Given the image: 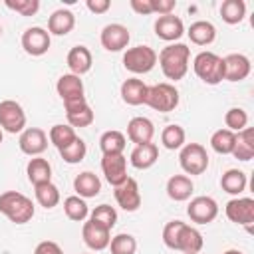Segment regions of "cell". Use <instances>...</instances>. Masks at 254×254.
<instances>
[{
    "mask_svg": "<svg viewBox=\"0 0 254 254\" xmlns=\"http://www.w3.org/2000/svg\"><path fill=\"white\" fill-rule=\"evenodd\" d=\"M73 190L77 192V196L81 198H93L99 194L101 190V181L95 173L91 171H83L73 179Z\"/></svg>",
    "mask_w": 254,
    "mask_h": 254,
    "instance_id": "cell-27",
    "label": "cell"
},
{
    "mask_svg": "<svg viewBox=\"0 0 254 254\" xmlns=\"http://www.w3.org/2000/svg\"><path fill=\"white\" fill-rule=\"evenodd\" d=\"M18 147L24 155L30 157H40L48 149V133L40 127H28L20 133Z\"/></svg>",
    "mask_w": 254,
    "mask_h": 254,
    "instance_id": "cell-11",
    "label": "cell"
},
{
    "mask_svg": "<svg viewBox=\"0 0 254 254\" xmlns=\"http://www.w3.org/2000/svg\"><path fill=\"white\" fill-rule=\"evenodd\" d=\"M65 117H67V125L69 127H89L93 123V109L89 107L87 99H73V101H65Z\"/></svg>",
    "mask_w": 254,
    "mask_h": 254,
    "instance_id": "cell-13",
    "label": "cell"
},
{
    "mask_svg": "<svg viewBox=\"0 0 254 254\" xmlns=\"http://www.w3.org/2000/svg\"><path fill=\"white\" fill-rule=\"evenodd\" d=\"M185 139H187V133L181 125H167L161 133V143L165 145V149L169 151H175V149H181L185 145Z\"/></svg>",
    "mask_w": 254,
    "mask_h": 254,
    "instance_id": "cell-38",
    "label": "cell"
},
{
    "mask_svg": "<svg viewBox=\"0 0 254 254\" xmlns=\"http://www.w3.org/2000/svg\"><path fill=\"white\" fill-rule=\"evenodd\" d=\"M85 153H87V145H85V141L79 139V137H75L67 147L60 149V157H62L67 165H77V163H81V161L85 159Z\"/></svg>",
    "mask_w": 254,
    "mask_h": 254,
    "instance_id": "cell-39",
    "label": "cell"
},
{
    "mask_svg": "<svg viewBox=\"0 0 254 254\" xmlns=\"http://www.w3.org/2000/svg\"><path fill=\"white\" fill-rule=\"evenodd\" d=\"M4 6L20 16H34L40 10V0H4Z\"/></svg>",
    "mask_w": 254,
    "mask_h": 254,
    "instance_id": "cell-43",
    "label": "cell"
},
{
    "mask_svg": "<svg viewBox=\"0 0 254 254\" xmlns=\"http://www.w3.org/2000/svg\"><path fill=\"white\" fill-rule=\"evenodd\" d=\"M246 185H248V179H246V175H244L240 169H228V171L220 177V187H222V190L228 192V194H234V196L242 194V192L246 190Z\"/></svg>",
    "mask_w": 254,
    "mask_h": 254,
    "instance_id": "cell-31",
    "label": "cell"
},
{
    "mask_svg": "<svg viewBox=\"0 0 254 254\" xmlns=\"http://www.w3.org/2000/svg\"><path fill=\"white\" fill-rule=\"evenodd\" d=\"M0 36H2V26H0Z\"/></svg>",
    "mask_w": 254,
    "mask_h": 254,
    "instance_id": "cell-50",
    "label": "cell"
},
{
    "mask_svg": "<svg viewBox=\"0 0 254 254\" xmlns=\"http://www.w3.org/2000/svg\"><path fill=\"white\" fill-rule=\"evenodd\" d=\"M222 62H224V79L226 81H242L250 75L252 64H250L248 56L228 54L226 58H222Z\"/></svg>",
    "mask_w": 254,
    "mask_h": 254,
    "instance_id": "cell-17",
    "label": "cell"
},
{
    "mask_svg": "<svg viewBox=\"0 0 254 254\" xmlns=\"http://www.w3.org/2000/svg\"><path fill=\"white\" fill-rule=\"evenodd\" d=\"M64 212L69 220L73 222H83L87 216H89V206L85 202V198L77 196V194H71L64 200Z\"/></svg>",
    "mask_w": 254,
    "mask_h": 254,
    "instance_id": "cell-34",
    "label": "cell"
},
{
    "mask_svg": "<svg viewBox=\"0 0 254 254\" xmlns=\"http://www.w3.org/2000/svg\"><path fill=\"white\" fill-rule=\"evenodd\" d=\"M99 40H101V46L107 52H121V50H125L129 46L131 34L123 24H107L101 30Z\"/></svg>",
    "mask_w": 254,
    "mask_h": 254,
    "instance_id": "cell-15",
    "label": "cell"
},
{
    "mask_svg": "<svg viewBox=\"0 0 254 254\" xmlns=\"http://www.w3.org/2000/svg\"><path fill=\"white\" fill-rule=\"evenodd\" d=\"M50 32L40 28V26H32V28H26V32L22 34V48L26 54L30 56H44L48 50H50Z\"/></svg>",
    "mask_w": 254,
    "mask_h": 254,
    "instance_id": "cell-12",
    "label": "cell"
},
{
    "mask_svg": "<svg viewBox=\"0 0 254 254\" xmlns=\"http://www.w3.org/2000/svg\"><path fill=\"white\" fill-rule=\"evenodd\" d=\"M179 163L187 175H202L208 169V153L200 143H185L179 153Z\"/></svg>",
    "mask_w": 254,
    "mask_h": 254,
    "instance_id": "cell-6",
    "label": "cell"
},
{
    "mask_svg": "<svg viewBox=\"0 0 254 254\" xmlns=\"http://www.w3.org/2000/svg\"><path fill=\"white\" fill-rule=\"evenodd\" d=\"M129 4H131V8H133L137 14H141V16L153 14V2H151V0H131Z\"/></svg>",
    "mask_w": 254,
    "mask_h": 254,
    "instance_id": "cell-47",
    "label": "cell"
},
{
    "mask_svg": "<svg viewBox=\"0 0 254 254\" xmlns=\"http://www.w3.org/2000/svg\"><path fill=\"white\" fill-rule=\"evenodd\" d=\"M192 69L208 85H216L224 79V62L214 52H200L192 60Z\"/></svg>",
    "mask_w": 254,
    "mask_h": 254,
    "instance_id": "cell-4",
    "label": "cell"
},
{
    "mask_svg": "<svg viewBox=\"0 0 254 254\" xmlns=\"http://www.w3.org/2000/svg\"><path fill=\"white\" fill-rule=\"evenodd\" d=\"M192 190H194V183L189 175H173L167 181V194L171 200H177V202L189 200Z\"/></svg>",
    "mask_w": 254,
    "mask_h": 254,
    "instance_id": "cell-26",
    "label": "cell"
},
{
    "mask_svg": "<svg viewBox=\"0 0 254 254\" xmlns=\"http://www.w3.org/2000/svg\"><path fill=\"white\" fill-rule=\"evenodd\" d=\"M85 6H87V10L93 12V14H105V12L111 8V2H109V0H87Z\"/></svg>",
    "mask_w": 254,
    "mask_h": 254,
    "instance_id": "cell-46",
    "label": "cell"
},
{
    "mask_svg": "<svg viewBox=\"0 0 254 254\" xmlns=\"http://www.w3.org/2000/svg\"><path fill=\"white\" fill-rule=\"evenodd\" d=\"M226 218L234 224L246 226L248 230H252V222H254V198L250 196H236L230 198L224 206Z\"/></svg>",
    "mask_w": 254,
    "mask_h": 254,
    "instance_id": "cell-8",
    "label": "cell"
},
{
    "mask_svg": "<svg viewBox=\"0 0 254 254\" xmlns=\"http://www.w3.org/2000/svg\"><path fill=\"white\" fill-rule=\"evenodd\" d=\"M0 143H2V129H0Z\"/></svg>",
    "mask_w": 254,
    "mask_h": 254,
    "instance_id": "cell-49",
    "label": "cell"
},
{
    "mask_svg": "<svg viewBox=\"0 0 254 254\" xmlns=\"http://www.w3.org/2000/svg\"><path fill=\"white\" fill-rule=\"evenodd\" d=\"M75 26V16L67 8L54 10L52 16L48 18V32L54 36H67Z\"/></svg>",
    "mask_w": 254,
    "mask_h": 254,
    "instance_id": "cell-24",
    "label": "cell"
},
{
    "mask_svg": "<svg viewBox=\"0 0 254 254\" xmlns=\"http://www.w3.org/2000/svg\"><path fill=\"white\" fill-rule=\"evenodd\" d=\"M157 64V52L149 46L127 48L123 54V65L131 73H149Z\"/></svg>",
    "mask_w": 254,
    "mask_h": 254,
    "instance_id": "cell-7",
    "label": "cell"
},
{
    "mask_svg": "<svg viewBox=\"0 0 254 254\" xmlns=\"http://www.w3.org/2000/svg\"><path fill=\"white\" fill-rule=\"evenodd\" d=\"M145 105H149L151 109L161 111V113L175 111L177 105H179V91H177V87L173 83H167V81L149 85L147 97H145Z\"/></svg>",
    "mask_w": 254,
    "mask_h": 254,
    "instance_id": "cell-5",
    "label": "cell"
},
{
    "mask_svg": "<svg viewBox=\"0 0 254 254\" xmlns=\"http://www.w3.org/2000/svg\"><path fill=\"white\" fill-rule=\"evenodd\" d=\"M81 238H83L87 248L105 250L109 246V240H111V230H107L105 226H101V224H97L93 220H87V222H83Z\"/></svg>",
    "mask_w": 254,
    "mask_h": 254,
    "instance_id": "cell-18",
    "label": "cell"
},
{
    "mask_svg": "<svg viewBox=\"0 0 254 254\" xmlns=\"http://www.w3.org/2000/svg\"><path fill=\"white\" fill-rule=\"evenodd\" d=\"M187 34H189L190 42L196 44V46H210L216 40V28L208 20H196V22H192L189 26Z\"/></svg>",
    "mask_w": 254,
    "mask_h": 254,
    "instance_id": "cell-28",
    "label": "cell"
},
{
    "mask_svg": "<svg viewBox=\"0 0 254 254\" xmlns=\"http://www.w3.org/2000/svg\"><path fill=\"white\" fill-rule=\"evenodd\" d=\"M224 123H226V129L228 131L238 133V131L246 129V125H248V113L242 107H230L224 113Z\"/></svg>",
    "mask_w": 254,
    "mask_h": 254,
    "instance_id": "cell-42",
    "label": "cell"
},
{
    "mask_svg": "<svg viewBox=\"0 0 254 254\" xmlns=\"http://www.w3.org/2000/svg\"><path fill=\"white\" fill-rule=\"evenodd\" d=\"M65 62H67L69 73L81 77L83 73H87V71L91 69V65H93V56H91L89 48H85V46H73V48L67 52Z\"/></svg>",
    "mask_w": 254,
    "mask_h": 254,
    "instance_id": "cell-21",
    "label": "cell"
},
{
    "mask_svg": "<svg viewBox=\"0 0 254 254\" xmlns=\"http://www.w3.org/2000/svg\"><path fill=\"white\" fill-rule=\"evenodd\" d=\"M222 254H244L242 250H236V248H230V250H226V252H222Z\"/></svg>",
    "mask_w": 254,
    "mask_h": 254,
    "instance_id": "cell-48",
    "label": "cell"
},
{
    "mask_svg": "<svg viewBox=\"0 0 254 254\" xmlns=\"http://www.w3.org/2000/svg\"><path fill=\"white\" fill-rule=\"evenodd\" d=\"M163 242L171 250H181L183 254H198L204 246L202 234L183 220H171L163 228Z\"/></svg>",
    "mask_w": 254,
    "mask_h": 254,
    "instance_id": "cell-1",
    "label": "cell"
},
{
    "mask_svg": "<svg viewBox=\"0 0 254 254\" xmlns=\"http://www.w3.org/2000/svg\"><path fill=\"white\" fill-rule=\"evenodd\" d=\"M187 214L196 224H208L218 216V204L212 196L200 194V196L190 198V202L187 206Z\"/></svg>",
    "mask_w": 254,
    "mask_h": 254,
    "instance_id": "cell-10",
    "label": "cell"
},
{
    "mask_svg": "<svg viewBox=\"0 0 254 254\" xmlns=\"http://www.w3.org/2000/svg\"><path fill=\"white\" fill-rule=\"evenodd\" d=\"M234 139H236V133L228 131L226 127L224 129H216L212 133V137H210V147L218 155H230L232 149H234Z\"/></svg>",
    "mask_w": 254,
    "mask_h": 254,
    "instance_id": "cell-35",
    "label": "cell"
},
{
    "mask_svg": "<svg viewBox=\"0 0 254 254\" xmlns=\"http://www.w3.org/2000/svg\"><path fill=\"white\" fill-rule=\"evenodd\" d=\"M125 145H127V139L117 129L105 131L99 137V149H101L103 155H121L125 151Z\"/></svg>",
    "mask_w": 254,
    "mask_h": 254,
    "instance_id": "cell-32",
    "label": "cell"
},
{
    "mask_svg": "<svg viewBox=\"0 0 254 254\" xmlns=\"http://www.w3.org/2000/svg\"><path fill=\"white\" fill-rule=\"evenodd\" d=\"M75 137H77V135H75V129L69 127V125H64V123L54 125V127L50 129V133H48L50 143H52L54 147H58V151L64 149V147H67Z\"/></svg>",
    "mask_w": 254,
    "mask_h": 254,
    "instance_id": "cell-37",
    "label": "cell"
},
{
    "mask_svg": "<svg viewBox=\"0 0 254 254\" xmlns=\"http://www.w3.org/2000/svg\"><path fill=\"white\" fill-rule=\"evenodd\" d=\"M0 212L14 224H26L32 220L36 206L26 194L18 190H6L0 194Z\"/></svg>",
    "mask_w": 254,
    "mask_h": 254,
    "instance_id": "cell-3",
    "label": "cell"
},
{
    "mask_svg": "<svg viewBox=\"0 0 254 254\" xmlns=\"http://www.w3.org/2000/svg\"><path fill=\"white\" fill-rule=\"evenodd\" d=\"M115 200L117 204L127 210V212H135L141 206V190H139V183L131 177H127L125 183H121L119 187H115Z\"/></svg>",
    "mask_w": 254,
    "mask_h": 254,
    "instance_id": "cell-16",
    "label": "cell"
},
{
    "mask_svg": "<svg viewBox=\"0 0 254 254\" xmlns=\"http://www.w3.org/2000/svg\"><path fill=\"white\" fill-rule=\"evenodd\" d=\"M230 155L238 161H250L254 157V131H252V127H246V129L236 133L234 149Z\"/></svg>",
    "mask_w": 254,
    "mask_h": 254,
    "instance_id": "cell-29",
    "label": "cell"
},
{
    "mask_svg": "<svg viewBox=\"0 0 254 254\" xmlns=\"http://www.w3.org/2000/svg\"><path fill=\"white\" fill-rule=\"evenodd\" d=\"M246 16V2L244 0H224L220 4V18L234 26V24H240Z\"/></svg>",
    "mask_w": 254,
    "mask_h": 254,
    "instance_id": "cell-33",
    "label": "cell"
},
{
    "mask_svg": "<svg viewBox=\"0 0 254 254\" xmlns=\"http://www.w3.org/2000/svg\"><path fill=\"white\" fill-rule=\"evenodd\" d=\"M101 171L107 179V183L115 189L121 183L127 181V159L125 155H103L101 159Z\"/></svg>",
    "mask_w": 254,
    "mask_h": 254,
    "instance_id": "cell-14",
    "label": "cell"
},
{
    "mask_svg": "<svg viewBox=\"0 0 254 254\" xmlns=\"http://www.w3.org/2000/svg\"><path fill=\"white\" fill-rule=\"evenodd\" d=\"M153 135H155V125H153V121L149 117H141L139 115V117H133L127 123V137L135 145L151 143Z\"/></svg>",
    "mask_w": 254,
    "mask_h": 254,
    "instance_id": "cell-20",
    "label": "cell"
},
{
    "mask_svg": "<svg viewBox=\"0 0 254 254\" xmlns=\"http://www.w3.org/2000/svg\"><path fill=\"white\" fill-rule=\"evenodd\" d=\"M89 220H93V222L105 226L107 230H111L117 222V210L109 204H99L89 212Z\"/></svg>",
    "mask_w": 254,
    "mask_h": 254,
    "instance_id": "cell-40",
    "label": "cell"
},
{
    "mask_svg": "<svg viewBox=\"0 0 254 254\" xmlns=\"http://www.w3.org/2000/svg\"><path fill=\"white\" fill-rule=\"evenodd\" d=\"M109 250H111V254H135L137 240H135V236H131L127 232L115 234L109 240Z\"/></svg>",
    "mask_w": 254,
    "mask_h": 254,
    "instance_id": "cell-41",
    "label": "cell"
},
{
    "mask_svg": "<svg viewBox=\"0 0 254 254\" xmlns=\"http://www.w3.org/2000/svg\"><path fill=\"white\" fill-rule=\"evenodd\" d=\"M151 2H153V14H159V16L173 14V10L177 8L175 0H151Z\"/></svg>",
    "mask_w": 254,
    "mask_h": 254,
    "instance_id": "cell-44",
    "label": "cell"
},
{
    "mask_svg": "<svg viewBox=\"0 0 254 254\" xmlns=\"http://www.w3.org/2000/svg\"><path fill=\"white\" fill-rule=\"evenodd\" d=\"M159 159V147L155 143H145V145H135V149L131 151L129 155V163L139 169V171H145V169H151Z\"/></svg>",
    "mask_w": 254,
    "mask_h": 254,
    "instance_id": "cell-23",
    "label": "cell"
},
{
    "mask_svg": "<svg viewBox=\"0 0 254 254\" xmlns=\"http://www.w3.org/2000/svg\"><path fill=\"white\" fill-rule=\"evenodd\" d=\"M34 254H64V250H62V246H60L58 242H54V240H42V242L36 246Z\"/></svg>",
    "mask_w": 254,
    "mask_h": 254,
    "instance_id": "cell-45",
    "label": "cell"
},
{
    "mask_svg": "<svg viewBox=\"0 0 254 254\" xmlns=\"http://www.w3.org/2000/svg\"><path fill=\"white\" fill-rule=\"evenodd\" d=\"M155 34H157V38H161L165 42H177L185 34V24L175 14L159 16L155 20Z\"/></svg>",
    "mask_w": 254,
    "mask_h": 254,
    "instance_id": "cell-19",
    "label": "cell"
},
{
    "mask_svg": "<svg viewBox=\"0 0 254 254\" xmlns=\"http://www.w3.org/2000/svg\"><path fill=\"white\" fill-rule=\"evenodd\" d=\"M0 127L8 133H22L26 129V113L18 101H0Z\"/></svg>",
    "mask_w": 254,
    "mask_h": 254,
    "instance_id": "cell-9",
    "label": "cell"
},
{
    "mask_svg": "<svg viewBox=\"0 0 254 254\" xmlns=\"http://www.w3.org/2000/svg\"><path fill=\"white\" fill-rule=\"evenodd\" d=\"M26 173H28V181H30L34 187L52 181V165H50V161L44 159V157H34V159H30V161H28V167H26Z\"/></svg>",
    "mask_w": 254,
    "mask_h": 254,
    "instance_id": "cell-30",
    "label": "cell"
},
{
    "mask_svg": "<svg viewBox=\"0 0 254 254\" xmlns=\"http://www.w3.org/2000/svg\"><path fill=\"white\" fill-rule=\"evenodd\" d=\"M189 60H190V48L187 44H181V42L169 44L167 48H163L157 54V62H159L165 77L173 79V81H179L187 75Z\"/></svg>",
    "mask_w": 254,
    "mask_h": 254,
    "instance_id": "cell-2",
    "label": "cell"
},
{
    "mask_svg": "<svg viewBox=\"0 0 254 254\" xmlns=\"http://www.w3.org/2000/svg\"><path fill=\"white\" fill-rule=\"evenodd\" d=\"M56 91L62 97V101H73V99H81L83 95V81L79 75L73 73H64L60 75L58 83H56Z\"/></svg>",
    "mask_w": 254,
    "mask_h": 254,
    "instance_id": "cell-22",
    "label": "cell"
},
{
    "mask_svg": "<svg viewBox=\"0 0 254 254\" xmlns=\"http://www.w3.org/2000/svg\"><path fill=\"white\" fill-rule=\"evenodd\" d=\"M149 85L139 77H129L121 83V99L127 105H143Z\"/></svg>",
    "mask_w": 254,
    "mask_h": 254,
    "instance_id": "cell-25",
    "label": "cell"
},
{
    "mask_svg": "<svg viewBox=\"0 0 254 254\" xmlns=\"http://www.w3.org/2000/svg\"><path fill=\"white\" fill-rule=\"evenodd\" d=\"M34 194H36L38 204L44 206V208H54V206H58V202H60V189H58L52 181L34 187Z\"/></svg>",
    "mask_w": 254,
    "mask_h": 254,
    "instance_id": "cell-36",
    "label": "cell"
}]
</instances>
